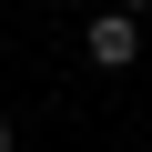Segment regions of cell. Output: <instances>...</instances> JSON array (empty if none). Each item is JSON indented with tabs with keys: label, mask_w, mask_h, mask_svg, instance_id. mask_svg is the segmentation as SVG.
Instances as JSON below:
<instances>
[{
	"label": "cell",
	"mask_w": 152,
	"mask_h": 152,
	"mask_svg": "<svg viewBox=\"0 0 152 152\" xmlns=\"http://www.w3.org/2000/svg\"><path fill=\"white\" fill-rule=\"evenodd\" d=\"M81 41H91V71H132V61H142V20H132V10H102Z\"/></svg>",
	"instance_id": "6da1fadb"
},
{
	"label": "cell",
	"mask_w": 152,
	"mask_h": 152,
	"mask_svg": "<svg viewBox=\"0 0 152 152\" xmlns=\"http://www.w3.org/2000/svg\"><path fill=\"white\" fill-rule=\"evenodd\" d=\"M0 152H10V112H0Z\"/></svg>",
	"instance_id": "7a4b0ae2"
},
{
	"label": "cell",
	"mask_w": 152,
	"mask_h": 152,
	"mask_svg": "<svg viewBox=\"0 0 152 152\" xmlns=\"http://www.w3.org/2000/svg\"><path fill=\"white\" fill-rule=\"evenodd\" d=\"M61 10H71V0H61Z\"/></svg>",
	"instance_id": "277c9868"
},
{
	"label": "cell",
	"mask_w": 152,
	"mask_h": 152,
	"mask_svg": "<svg viewBox=\"0 0 152 152\" xmlns=\"http://www.w3.org/2000/svg\"><path fill=\"white\" fill-rule=\"evenodd\" d=\"M112 10H152V0H112Z\"/></svg>",
	"instance_id": "3957f363"
}]
</instances>
